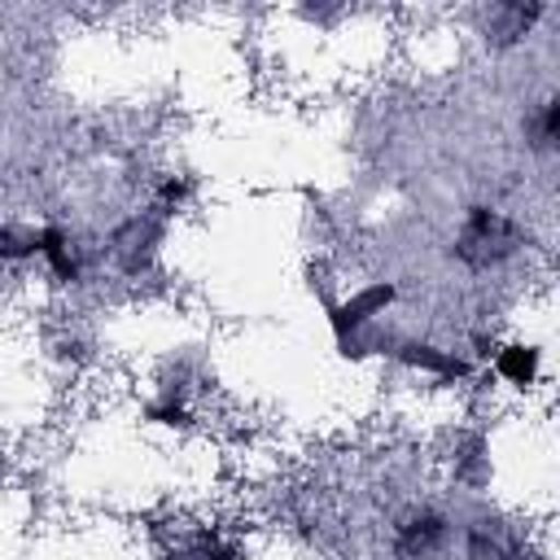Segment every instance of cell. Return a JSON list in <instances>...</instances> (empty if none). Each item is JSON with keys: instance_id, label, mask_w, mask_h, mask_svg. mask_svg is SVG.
Listing matches in <instances>:
<instances>
[{"instance_id": "cell-3", "label": "cell", "mask_w": 560, "mask_h": 560, "mask_svg": "<svg viewBox=\"0 0 560 560\" xmlns=\"http://www.w3.org/2000/svg\"><path fill=\"white\" fill-rule=\"evenodd\" d=\"M446 538H451V521L438 508H411L394 521V547L407 560H424V556L442 551Z\"/></svg>"}, {"instance_id": "cell-4", "label": "cell", "mask_w": 560, "mask_h": 560, "mask_svg": "<svg viewBox=\"0 0 560 560\" xmlns=\"http://www.w3.org/2000/svg\"><path fill=\"white\" fill-rule=\"evenodd\" d=\"M158 241H162V219H158V214H136V219H127V223L114 232V254H118L122 271L136 276V271L149 262V254H153Z\"/></svg>"}, {"instance_id": "cell-5", "label": "cell", "mask_w": 560, "mask_h": 560, "mask_svg": "<svg viewBox=\"0 0 560 560\" xmlns=\"http://www.w3.org/2000/svg\"><path fill=\"white\" fill-rule=\"evenodd\" d=\"M389 350H394L407 368H424V372H438V376H446V381L468 372V363H464L459 354L438 350L433 341H389Z\"/></svg>"}, {"instance_id": "cell-2", "label": "cell", "mask_w": 560, "mask_h": 560, "mask_svg": "<svg viewBox=\"0 0 560 560\" xmlns=\"http://www.w3.org/2000/svg\"><path fill=\"white\" fill-rule=\"evenodd\" d=\"M398 302V284L381 280V284H368L359 293H350L346 302H328V324H332V337H354V332H368L376 315H385L389 306Z\"/></svg>"}, {"instance_id": "cell-7", "label": "cell", "mask_w": 560, "mask_h": 560, "mask_svg": "<svg viewBox=\"0 0 560 560\" xmlns=\"http://www.w3.org/2000/svg\"><path fill=\"white\" fill-rule=\"evenodd\" d=\"M494 372L503 376V381H512V385H534V376H538V350L534 346H503V350H494Z\"/></svg>"}, {"instance_id": "cell-9", "label": "cell", "mask_w": 560, "mask_h": 560, "mask_svg": "<svg viewBox=\"0 0 560 560\" xmlns=\"http://www.w3.org/2000/svg\"><path fill=\"white\" fill-rule=\"evenodd\" d=\"M529 127H534V149H551V144H556V131H560V101L547 96V101L538 105V118H534Z\"/></svg>"}, {"instance_id": "cell-8", "label": "cell", "mask_w": 560, "mask_h": 560, "mask_svg": "<svg viewBox=\"0 0 560 560\" xmlns=\"http://www.w3.org/2000/svg\"><path fill=\"white\" fill-rule=\"evenodd\" d=\"M39 254V232L26 228V223H4L0 228V258L9 262H22V258H35Z\"/></svg>"}, {"instance_id": "cell-6", "label": "cell", "mask_w": 560, "mask_h": 560, "mask_svg": "<svg viewBox=\"0 0 560 560\" xmlns=\"http://www.w3.org/2000/svg\"><path fill=\"white\" fill-rule=\"evenodd\" d=\"M39 258L52 267L57 280H79V258H74V241L61 228H44L39 232Z\"/></svg>"}, {"instance_id": "cell-11", "label": "cell", "mask_w": 560, "mask_h": 560, "mask_svg": "<svg viewBox=\"0 0 560 560\" xmlns=\"http://www.w3.org/2000/svg\"><path fill=\"white\" fill-rule=\"evenodd\" d=\"M494 560H542V556H529V551H521V547L512 542V547H508V551H499Z\"/></svg>"}, {"instance_id": "cell-10", "label": "cell", "mask_w": 560, "mask_h": 560, "mask_svg": "<svg viewBox=\"0 0 560 560\" xmlns=\"http://www.w3.org/2000/svg\"><path fill=\"white\" fill-rule=\"evenodd\" d=\"M149 420H158V424H188V411L166 398V402H153L149 407Z\"/></svg>"}, {"instance_id": "cell-1", "label": "cell", "mask_w": 560, "mask_h": 560, "mask_svg": "<svg viewBox=\"0 0 560 560\" xmlns=\"http://www.w3.org/2000/svg\"><path fill=\"white\" fill-rule=\"evenodd\" d=\"M521 228L508 219V214H499V210H490V206H468V214H464V228L455 232V245H451V254L464 262V267H472V271H490V267H499V262H508L516 249H521Z\"/></svg>"}]
</instances>
